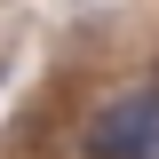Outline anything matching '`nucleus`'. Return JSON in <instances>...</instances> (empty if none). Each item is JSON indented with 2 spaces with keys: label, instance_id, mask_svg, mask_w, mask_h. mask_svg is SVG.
I'll return each mask as SVG.
<instances>
[{
  "label": "nucleus",
  "instance_id": "nucleus-1",
  "mask_svg": "<svg viewBox=\"0 0 159 159\" xmlns=\"http://www.w3.org/2000/svg\"><path fill=\"white\" fill-rule=\"evenodd\" d=\"M88 159H159V88H119L88 119Z\"/></svg>",
  "mask_w": 159,
  "mask_h": 159
}]
</instances>
